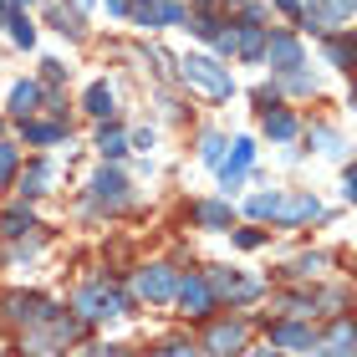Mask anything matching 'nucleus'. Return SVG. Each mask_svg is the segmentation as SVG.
<instances>
[{"instance_id": "nucleus-13", "label": "nucleus", "mask_w": 357, "mask_h": 357, "mask_svg": "<svg viewBox=\"0 0 357 357\" xmlns=\"http://www.w3.org/2000/svg\"><path fill=\"white\" fill-rule=\"evenodd\" d=\"M52 178H56L52 164H31V174L21 178V194H46V189H52Z\"/></svg>"}, {"instance_id": "nucleus-22", "label": "nucleus", "mask_w": 357, "mask_h": 357, "mask_svg": "<svg viewBox=\"0 0 357 357\" xmlns=\"http://www.w3.org/2000/svg\"><path fill=\"white\" fill-rule=\"evenodd\" d=\"M327 56L337 61V67H347V61H357V46L352 41H327Z\"/></svg>"}, {"instance_id": "nucleus-3", "label": "nucleus", "mask_w": 357, "mask_h": 357, "mask_svg": "<svg viewBox=\"0 0 357 357\" xmlns=\"http://www.w3.org/2000/svg\"><path fill=\"white\" fill-rule=\"evenodd\" d=\"M174 291H178V281H174L169 266H149L138 275V296H149V301H169Z\"/></svg>"}, {"instance_id": "nucleus-34", "label": "nucleus", "mask_w": 357, "mask_h": 357, "mask_svg": "<svg viewBox=\"0 0 357 357\" xmlns=\"http://www.w3.org/2000/svg\"><path fill=\"white\" fill-rule=\"evenodd\" d=\"M255 357H266V352H255Z\"/></svg>"}, {"instance_id": "nucleus-10", "label": "nucleus", "mask_w": 357, "mask_h": 357, "mask_svg": "<svg viewBox=\"0 0 357 357\" xmlns=\"http://www.w3.org/2000/svg\"><path fill=\"white\" fill-rule=\"evenodd\" d=\"M286 225H296V220H317L321 215V204L312 199V194H301V199H281V209H275Z\"/></svg>"}, {"instance_id": "nucleus-30", "label": "nucleus", "mask_w": 357, "mask_h": 357, "mask_svg": "<svg viewBox=\"0 0 357 357\" xmlns=\"http://www.w3.org/2000/svg\"><path fill=\"white\" fill-rule=\"evenodd\" d=\"M275 6H281V10H291V15H296V10H301V0H275Z\"/></svg>"}, {"instance_id": "nucleus-26", "label": "nucleus", "mask_w": 357, "mask_h": 357, "mask_svg": "<svg viewBox=\"0 0 357 357\" xmlns=\"http://www.w3.org/2000/svg\"><path fill=\"white\" fill-rule=\"evenodd\" d=\"M220 153H225V138L220 133H204V164H220Z\"/></svg>"}, {"instance_id": "nucleus-4", "label": "nucleus", "mask_w": 357, "mask_h": 357, "mask_svg": "<svg viewBox=\"0 0 357 357\" xmlns=\"http://www.w3.org/2000/svg\"><path fill=\"white\" fill-rule=\"evenodd\" d=\"M6 312L15 317V321H52L56 312H52V301H41V296H6Z\"/></svg>"}, {"instance_id": "nucleus-18", "label": "nucleus", "mask_w": 357, "mask_h": 357, "mask_svg": "<svg viewBox=\"0 0 357 357\" xmlns=\"http://www.w3.org/2000/svg\"><path fill=\"white\" fill-rule=\"evenodd\" d=\"M97 149H102V158H123L128 153V138L118 133V128H102V133H97Z\"/></svg>"}, {"instance_id": "nucleus-33", "label": "nucleus", "mask_w": 357, "mask_h": 357, "mask_svg": "<svg viewBox=\"0 0 357 357\" xmlns=\"http://www.w3.org/2000/svg\"><path fill=\"white\" fill-rule=\"evenodd\" d=\"M352 102H357V92H352Z\"/></svg>"}, {"instance_id": "nucleus-24", "label": "nucleus", "mask_w": 357, "mask_h": 357, "mask_svg": "<svg viewBox=\"0 0 357 357\" xmlns=\"http://www.w3.org/2000/svg\"><path fill=\"white\" fill-rule=\"evenodd\" d=\"M281 209V194H255L250 199V215H275Z\"/></svg>"}, {"instance_id": "nucleus-27", "label": "nucleus", "mask_w": 357, "mask_h": 357, "mask_svg": "<svg viewBox=\"0 0 357 357\" xmlns=\"http://www.w3.org/2000/svg\"><path fill=\"white\" fill-rule=\"evenodd\" d=\"M158 21H164V26H178V21H184V6H174V0H164V6H158Z\"/></svg>"}, {"instance_id": "nucleus-21", "label": "nucleus", "mask_w": 357, "mask_h": 357, "mask_svg": "<svg viewBox=\"0 0 357 357\" xmlns=\"http://www.w3.org/2000/svg\"><path fill=\"white\" fill-rule=\"evenodd\" d=\"M26 230H36V225H31V209H6V235H26Z\"/></svg>"}, {"instance_id": "nucleus-29", "label": "nucleus", "mask_w": 357, "mask_h": 357, "mask_svg": "<svg viewBox=\"0 0 357 357\" xmlns=\"http://www.w3.org/2000/svg\"><path fill=\"white\" fill-rule=\"evenodd\" d=\"M347 199H357V169L347 174Z\"/></svg>"}, {"instance_id": "nucleus-8", "label": "nucleus", "mask_w": 357, "mask_h": 357, "mask_svg": "<svg viewBox=\"0 0 357 357\" xmlns=\"http://www.w3.org/2000/svg\"><path fill=\"white\" fill-rule=\"evenodd\" d=\"M271 342H275V347H291V352H306V347H317V337L306 332V327H291V321H281V327H271Z\"/></svg>"}, {"instance_id": "nucleus-16", "label": "nucleus", "mask_w": 357, "mask_h": 357, "mask_svg": "<svg viewBox=\"0 0 357 357\" xmlns=\"http://www.w3.org/2000/svg\"><path fill=\"white\" fill-rule=\"evenodd\" d=\"M266 133L271 138H296V118H291V112H281V107H275V112H266Z\"/></svg>"}, {"instance_id": "nucleus-32", "label": "nucleus", "mask_w": 357, "mask_h": 357, "mask_svg": "<svg viewBox=\"0 0 357 357\" xmlns=\"http://www.w3.org/2000/svg\"><path fill=\"white\" fill-rule=\"evenodd\" d=\"M10 6H31V0H10Z\"/></svg>"}, {"instance_id": "nucleus-20", "label": "nucleus", "mask_w": 357, "mask_h": 357, "mask_svg": "<svg viewBox=\"0 0 357 357\" xmlns=\"http://www.w3.org/2000/svg\"><path fill=\"white\" fill-rule=\"evenodd\" d=\"M194 215H199V225H209V230H220V225H230V209H225V204H199V209H194Z\"/></svg>"}, {"instance_id": "nucleus-25", "label": "nucleus", "mask_w": 357, "mask_h": 357, "mask_svg": "<svg viewBox=\"0 0 357 357\" xmlns=\"http://www.w3.org/2000/svg\"><path fill=\"white\" fill-rule=\"evenodd\" d=\"M317 143H321V153H342V138H337L332 133V128H317V133H312Z\"/></svg>"}, {"instance_id": "nucleus-1", "label": "nucleus", "mask_w": 357, "mask_h": 357, "mask_svg": "<svg viewBox=\"0 0 357 357\" xmlns=\"http://www.w3.org/2000/svg\"><path fill=\"white\" fill-rule=\"evenodd\" d=\"M184 77H189L194 87L215 92V97H230V87H235V82H230V72H225L215 56H184Z\"/></svg>"}, {"instance_id": "nucleus-23", "label": "nucleus", "mask_w": 357, "mask_h": 357, "mask_svg": "<svg viewBox=\"0 0 357 357\" xmlns=\"http://www.w3.org/2000/svg\"><path fill=\"white\" fill-rule=\"evenodd\" d=\"M10 36H15V46H31V41H36V31H31L26 15H10Z\"/></svg>"}, {"instance_id": "nucleus-7", "label": "nucleus", "mask_w": 357, "mask_h": 357, "mask_svg": "<svg viewBox=\"0 0 357 357\" xmlns=\"http://www.w3.org/2000/svg\"><path fill=\"white\" fill-rule=\"evenodd\" d=\"M266 56H271V67H281V72H291V67H301V46L291 41V36H271V46H266Z\"/></svg>"}, {"instance_id": "nucleus-14", "label": "nucleus", "mask_w": 357, "mask_h": 357, "mask_svg": "<svg viewBox=\"0 0 357 357\" xmlns=\"http://www.w3.org/2000/svg\"><path fill=\"white\" fill-rule=\"evenodd\" d=\"M87 112H92V118H112V87L107 82L87 87Z\"/></svg>"}, {"instance_id": "nucleus-12", "label": "nucleus", "mask_w": 357, "mask_h": 357, "mask_svg": "<svg viewBox=\"0 0 357 357\" xmlns=\"http://www.w3.org/2000/svg\"><path fill=\"white\" fill-rule=\"evenodd\" d=\"M235 347H245V327H240V321H230V327H215L209 332V352H235Z\"/></svg>"}, {"instance_id": "nucleus-17", "label": "nucleus", "mask_w": 357, "mask_h": 357, "mask_svg": "<svg viewBox=\"0 0 357 357\" xmlns=\"http://www.w3.org/2000/svg\"><path fill=\"white\" fill-rule=\"evenodd\" d=\"M321 357H357V332H352V321H342L332 337V352H321Z\"/></svg>"}, {"instance_id": "nucleus-6", "label": "nucleus", "mask_w": 357, "mask_h": 357, "mask_svg": "<svg viewBox=\"0 0 357 357\" xmlns=\"http://www.w3.org/2000/svg\"><path fill=\"white\" fill-rule=\"evenodd\" d=\"M209 286H215L220 296H230V301H250L255 291H261L255 281H240V275H230V271H215V275H209Z\"/></svg>"}, {"instance_id": "nucleus-9", "label": "nucleus", "mask_w": 357, "mask_h": 357, "mask_svg": "<svg viewBox=\"0 0 357 357\" xmlns=\"http://www.w3.org/2000/svg\"><path fill=\"white\" fill-rule=\"evenodd\" d=\"M178 301H184L189 317H204L209 312V281H184L178 286Z\"/></svg>"}, {"instance_id": "nucleus-19", "label": "nucleus", "mask_w": 357, "mask_h": 357, "mask_svg": "<svg viewBox=\"0 0 357 357\" xmlns=\"http://www.w3.org/2000/svg\"><path fill=\"white\" fill-rule=\"evenodd\" d=\"M26 138H31V143H61L67 133H61L56 123H26Z\"/></svg>"}, {"instance_id": "nucleus-11", "label": "nucleus", "mask_w": 357, "mask_h": 357, "mask_svg": "<svg viewBox=\"0 0 357 357\" xmlns=\"http://www.w3.org/2000/svg\"><path fill=\"white\" fill-rule=\"evenodd\" d=\"M36 102H41V87H36V82H15V87H10V112H15V118H31Z\"/></svg>"}, {"instance_id": "nucleus-28", "label": "nucleus", "mask_w": 357, "mask_h": 357, "mask_svg": "<svg viewBox=\"0 0 357 357\" xmlns=\"http://www.w3.org/2000/svg\"><path fill=\"white\" fill-rule=\"evenodd\" d=\"M10 169H15V149H10V143H0V178H10Z\"/></svg>"}, {"instance_id": "nucleus-5", "label": "nucleus", "mask_w": 357, "mask_h": 357, "mask_svg": "<svg viewBox=\"0 0 357 357\" xmlns=\"http://www.w3.org/2000/svg\"><path fill=\"white\" fill-rule=\"evenodd\" d=\"M92 189H97V204H107V209H118L128 199V178L118 169H102V174L92 178Z\"/></svg>"}, {"instance_id": "nucleus-2", "label": "nucleus", "mask_w": 357, "mask_h": 357, "mask_svg": "<svg viewBox=\"0 0 357 357\" xmlns=\"http://www.w3.org/2000/svg\"><path fill=\"white\" fill-rule=\"evenodd\" d=\"M77 312L87 321H102V317H118L123 301H118V291H107V286H87V291H77Z\"/></svg>"}, {"instance_id": "nucleus-31", "label": "nucleus", "mask_w": 357, "mask_h": 357, "mask_svg": "<svg viewBox=\"0 0 357 357\" xmlns=\"http://www.w3.org/2000/svg\"><path fill=\"white\" fill-rule=\"evenodd\" d=\"M92 357H118V347H97Z\"/></svg>"}, {"instance_id": "nucleus-15", "label": "nucleus", "mask_w": 357, "mask_h": 357, "mask_svg": "<svg viewBox=\"0 0 357 357\" xmlns=\"http://www.w3.org/2000/svg\"><path fill=\"white\" fill-rule=\"evenodd\" d=\"M250 158H255L250 138H240V143H235V158H230V164H225V184H235V178H240V174L250 169Z\"/></svg>"}]
</instances>
